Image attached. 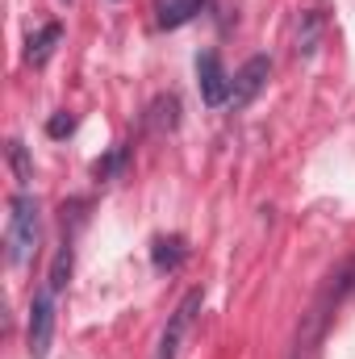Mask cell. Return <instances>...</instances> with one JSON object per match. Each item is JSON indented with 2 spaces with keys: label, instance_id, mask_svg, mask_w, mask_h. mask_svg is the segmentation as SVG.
<instances>
[{
  "label": "cell",
  "instance_id": "6da1fadb",
  "mask_svg": "<svg viewBox=\"0 0 355 359\" xmlns=\"http://www.w3.org/2000/svg\"><path fill=\"white\" fill-rule=\"evenodd\" d=\"M351 292H355V259H347V264H339V268L322 280L318 297L301 313L288 359H318L322 355V343H326V334H330V326H335V318H339V309L347 305Z\"/></svg>",
  "mask_w": 355,
  "mask_h": 359
},
{
  "label": "cell",
  "instance_id": "7a4b0ae2",
  "mask_svg": "<svg viewBox=\"0 0 355 359\" xmlns=\"http://www.w3.org/2000/svg\"><path fill=\"white\" fill-rule=\"evenodd\" d=\"M42 238V209L34 192H13L8 201V222H4V264L8 268H25L38 251Z\"/></svg>",
  "mask_w": 355,
  "mask_h": 359
},
{
  "label": "cell",
  "instance_id": "3957f363",
  "mask_svg": "<svg viewBox=\"0 0 355 359\" xmlns=\"http://www.w3.org/2000/svg\"><path fill=\"white\" fill-rule=\"evenodd\" d=\"M55 288H38L29 301V322H25V351L29 359H46L55 339Z\"/></svg>",
  "mask_w": 355,
  "mask_h": 359
},
{
  "label": "cell",
  "instance_id": "277c9868",
  "mask_svg": "<svg viewBox=\"0 0 355 359\" xmlns=\"http://www.w3.org/2000/svg\"><path fill=\"white\" fill-rule=\"evenodd\" d=\"M196 88H201V100H205L209 109L230 104V96H234V80L226 76L217 50H201V55H196Z\"/></svg>",
  "mask_w": 355,
  "mask_h": 359
},
{
  "label": "cell",
  "instance_id": "5b68a950",
  "mask_svg": "<svg viewBox=\"0 0 355 359\" xmlns=\"http://www.w3.org/2000/svg\"><path fill=\"white\" fill-rule=\"evenodd\" d=\"M267 76H272V59H267V55H251V59L239 67V76H234V96H230V104H234V109H247V104L264 92Z\"/></svg>",
  "mask_w": 355,
  "mask_h": 359
},
{
  "label": "cell",
  "instance_id": "8992f818",
  "mask_svg": "<svg viewBox=\"0 0 355 359\" xmlns=\"http://www.w3.org/2000/svg\"><path fill=\"white\" fill-rule=\"evenodd\" d=\"M209 0H155V25L159 29H180L205 13Z\"/></svg>",
  "mask_w": 355,
  "mask_h": 359
},
{
  "label": "cell",
  "instance_id": "52a82bcc",
  "mask_svg": "<svg viewBox=\"0 0 355 359\" xmlns=\"http://www.w3.org/2000/svg\"><path fill=\"white\" fill-rule=\"evenodd\" d=\"M196 305H201V292H188L176 305V313H172V322L163 330V343H159V359H176V347H180V339H184V330H188V322H192Z\"/></svg>",
  "mask_w": 355,
  "mask_h": 359
},
{
  "label": "cell",
  "instance_id": "ba28073f",
  "mask_svg": "<svg viewBox=\"0 0 355 359\" xmlns=\"http://www.w3.org/2000/svg\"><path fill=\"white\" fill-rule=\"evenodd\" d=\"M63 38V25L59 21H51V25H42L38 34H29V42H25V59L34 63V67H42L46 59H51V50H55V42Z\"/></svg>",
  "mask_w": 355,
  "mask_h": 359
},
{
  "label": "cell",
  "instance_id": "9c48e42d",
  "mask_svg": "<svg viewBox=\"0 0 355 359\" xmlns=\"http://www.w3.org/2000/svg\"><path fill=\"white\" fill-rule=\"evenodd\" d=\"M151 259H155V268H159V271H176L180 264L188 259V247H184V238H180V234H172V238H155Z\"/></svg>",
  "mask_w": 355,
  "mask_h": 359
},
{
  "label": "cell",
  "instance_id": "30bf717a",
  "mask_svg": "<svg viewBox=\"0 0 355 359\" xmlns=\"http://www.w3.org/2000/svg\"><path fill=\"white\" fill-rule=\"evenodd\" d=\"M67 276H72V243L59 247V255H55V264H51V276H46V288L63 292V288H67Z\"/></svg>",
  "mask_w": 355,
  "mask_h": 359
},
{
  "label": "cell",
  "instance_id": "8fae6325",
  "mask_svg": "<svg viewBox=\"0 0 355 359\" xmlns=\"http://www.w3.org/2000/svg\"><path fill=\"white\" fill-rule=\"evenodd\" d=\"M8 159H13V172H17L21 184H29V180H34V163H29V155H25V147H21L17 138L8 142Z\"/></svg>",
  "mask_w": 355,
  "mask_h": 359
},
{
  "label": "cell",
  "instance_id": "7c38bea8",
  "mask_svg": "<svg viewBox=\"0 0 355 359\" xmlns=\"http://www.w3.org/2000/svg\"><path fill=\"white\" fill-rule=\"evenodd\" d=\"M126 159H130V147H117V151H113L109 159H100L92 172H96V180H113L121 168H126Z\"/></svg>",
  "mask_w": 355,
  "mask_h": 359
},
{
  "label": "cell",
  "instance_id": "4fadbf2b",
  "mask_svg": "<svg viewBox=\"0 0 355 359\" xmlns=\"http://www.w3.org/2000/svg\"><path fill=\"white\" fill-rule=\"evenodd\" d=\"M314 42H318V13H305V34L297 38V50L314 55Z\"/></svg>",
  "mask_w": 355,
  "mask_h": 359
},
{
  "label": "cell",
  "instance_id": "5bb4252c",
  "mask_svg": "<svg viewBox=\"0 0 355 359\" xmlns=\"http://www.w3.org/2000/svg\"><path fill=\"white\" fill-rule=\"evenodd\" d=\"M72 130H76V117H72V113H55V117L46 121V134H51V138H67Z\"/></svg>",
  "mask_w": 355,
  "mask_h": 359
}]
</instances>
